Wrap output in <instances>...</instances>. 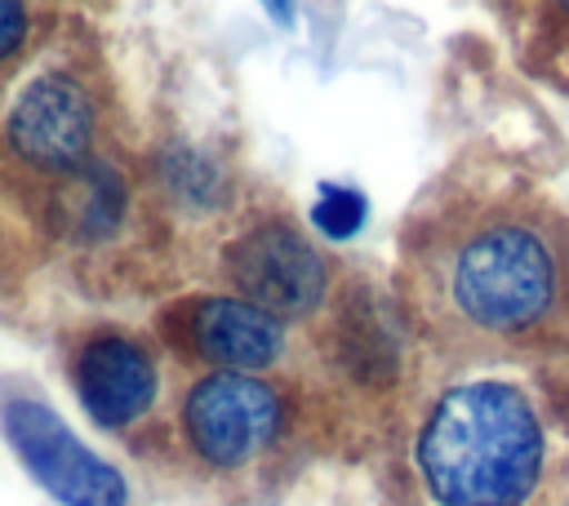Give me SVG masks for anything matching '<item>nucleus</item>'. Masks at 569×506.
Masks as SVG:
<instances>
[{
    "mask_svg": "<svg viewBox=\"0 0 569 506\" xmlns=\"http://www.w3.org/2000/svg\"><path fill=\"white\" fill-rule=\"evenodd\" d=\"M311 222L329 235V240H347L365 226V195L351 186H320V200L311 209Z\"/></svg>",
    "mask_w": 569,
    "mask_h": 506,
    "instance_id": "9",
    "label": "nucleus"
},
{
    "mask_svg": "<svg viewBox=\"0 0 569 506\" xmlns=\"http://www.w3.org/2000/svg\"><path fill=\"white\" fill-rule=\"evenodd\" d=\"M222 275L236 297L253 302L280 324L316 320L333 293V266L284 217H262L244 226L222 253Z\"/></svg>",
    "mask_w": 569,
    "mask_h": 506,
    "instance_id": "5",
    "label": "nucleus"
},
{
    "mask_svg": "<svg viewBox=\"0 0 569 506\" xmlns=\"http://www.w3.org/2000/svg\"><path fill=\"white\" fill-rule=\"evenodd\" d=\"M289 404L280 386L253 373H204L178 404V431L187 453L218 470L240 475L258 466L284 435Z\"/></svg>",
    "mask_w": 569,
    "mask_h": 506,
    "instance_id": "3",
    "label": "nucleus"
},
{
    "mask_svg": "<svg viewBox=\"0 0 569 506\" xmlns=\"http://www.w3.org/2000/svg\"><path fill=\"white\" fill-rule=\"evenodd\" d=\"M0 422H4V435H9L13 453L22 457V466L62 506H129L124 475L111 462H102L98 453H89L71 435V426L36 395H4Z\"/></svg>",
    "mask_w": 569,
    "mask_h": 506,
    "instance_id": "6",
    "label": "nucleus"
},
{
    "mask_svg": "<svg viewBox=\"0 0 569 506\" xmlns=\"http://www.w3.org/2000/svg\"><path fill=\"white\" fill-rule=\"evenodd\" d=\"M98 107L89 84L67 67L31 75L4 111V155L44 182H80L93 169Z\"/></svg>",
    "mask_w": 569,
    "mask_h": 506,
    "instance_id": "4",
    "label": "nucleus"
},
{
    "mask_svg": "<svg viewBox=\"0 0 569 506\" xmlns=\"http://www.w3.org/2000/svg\"><path fill=\"white\" fill-rule=\"evenodd\" d=\"M400 293L458 360H565L569 209L529 191H449L405 222Z\"/></svg>",
    "mask_w": 569,
    "mask_h": 506,
    "instance_id": "1",
    "label": "nucleus"
},
{
    "mask_svg": "<svg viewBox=\"0 0 569 506\" xmlns=\"http://www.w3.org/2000/svg\"><path fill=\"white\" fill-rule=\"evenodd\" d=\"M31 31H36V9L18 0H0V71L22 58V49L31 44Z\"/></svg>",
    "mask_w": 569,
    "mask_h": 506,
    "instance_id": "10",
    "label": "nucleus"
},
{
    "mask_svg": "<svg viewBox=\"0 0 569 506\" xmlns=\"http://www.w3.org/2000/svg\"><path fill=\"white\" fill-rule=\"evenodd\" d=\"M413 466L436 506H538L556 448L525 386L476 377L431 399L413 435Z\"/></svg>",
    "mask_w": 569,
    "mask_h": 506,
    "instance_id": "2",
    "label": "nucleus"
},
{
    "mask_svg": "<svg viewBox=\"0 0 569 506\" xmlns=\"http://www.w3.org/2000/svg\"><path fill=\"white\" fill-rule=\"evenodd\" d=\"M67 373L84 413L107 431H129L142 422L160 391V368L147 342L120 328H89L71 342Z\"/></svg>",
    "mask_w": 569,
    "mask_h": 506,
    "instance_id": "8",
    "label": "nucleus"
},
{
    "mask_svg": "<svg viewBox=\"0 0 569 506\" xmlns=\"http://www.w3.org/2000/svg\"><path fill=\"white\" fill-rule=\"evenodd\" d=\"M164 337L191 355L213 364V373H262L280 364L289 333L276 315L258 311L244 297H196L164 315Z\"/></svg>",
    "mask_w": 569,
    "mask_h": 506,
    "instance_id": "7",
    "label": "nucleus"
}]
</instances>
